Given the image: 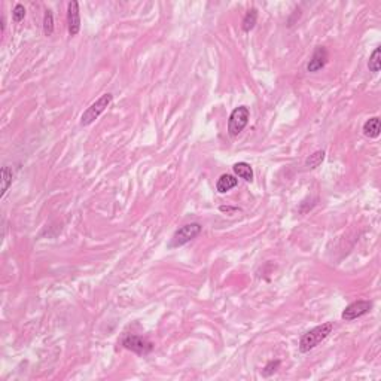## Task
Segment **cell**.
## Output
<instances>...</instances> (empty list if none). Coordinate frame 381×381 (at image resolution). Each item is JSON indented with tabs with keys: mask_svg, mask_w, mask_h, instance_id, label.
<instances>
[{
	"mask_svg": "<svg viewBox=\"0 0 381 381\" xmlns=\"http://www.w3.org/2000/svg\"><path fill=\"white\" fill-rule=\"evenodd\" d=\"M250 119V110L246 106H238L235 107L228 119V134L231 137H237L249 124Z\"/></svg>",
	"mask_w": 381,
	"mask_h": 381,
	"instance_id": "3",
	"label": "cell"
},
{
	"mask_svg": "<svg viewBox=\"0 0 381 381\" xmlns=\"http://www.w3.org/2000/svg\"><path fill=\"white\" fill-rule=\"evenodd\" d=\"M52 33H54V15L51 9H46L43 16V34L51 36Z\"/></svg>",
	"mask_w": 381,
	"mask_h": 381,
	"instance_id": "16",
	"label": "cell"
},
{
	"mask_svg": "<svg viewBox=\"0 0 381 381\" xmlns=\"http://www.w3.org/2000/svg\"><path fill=\"white\" fill-rule=\"evenodd\" d=\"M256 21H258V10H256L255 7H252V9H249V10L246 12L244 18H243V24H241L243 31H244V33H249L250 30H253L255 25H256Z\"/></svg>",
	"mask_w": 381,
	"mask_h": 381,
	"instance_id": "12",
	"label": "cell"
},
{
	"mask_svg": "<svg viewBox=\"0 0 381 381\" xmlns=\"http://www.w3.org/2000/svg\"><path fill=\"white\" fill-rule=\"evenodd\" d=\"M232 170H234V173L238 176V178H241V179H244L246 182H253V169H252V166L250 164H247V163H235L234 166H232Z\"/></svg>",
	"mask_w": 381,
	"mask_h": 381,
	"instance_id": "11",
	"label": "cell"
},
{
	"mask_svg": "<svg viewBox=\"0 0 381 381\" xmlns=\"http://www.w3.org/2000/svg\"><path fill=\"white\" fill-rule=\"evenodd\" d=\"M219 210H220V211H225V213H228V214H234L235 211H240L238 207H225V205H220Z\"/></svg>",
	"mask_w": 381,
	"mask_h": 381,
	"instance_id": "19",
	"label": "cell"
},
{
	"mask_svg": "<svg viewBox=\"0 0 381 381\" xmlns=\"http://www.w3.org/2000/svg\"><path fill=\"white\" fill-rule=\"evenodd\" d=\"M121 344L127 350H131L133 353L140 355V356H146L154 350V344L151 341H148L146 338H143L140 335H134V334H127L122 338Z\"/></svg>",
	"mask_w": 381,
	"mask_h": 381,
	"instance_id": "5",
	"label": "cell"
},
{
	"mask_svg": "<svg viewBox=\"0 0 381 381\" xmlns=\"http://www.w3.org/2000/svg\"><path fill=\"white\" fill-rule=\"evenodd\" d=\"M368 69H370V72H373V73H379L381 69V48H376L374 49V52L371 54V57H370V61H368Z\"/></svg>",
	"mask_w": 381,
	"mask_h": 381,
	"instance_id": "13",
	"label": "cell"
},
{
	"mask_svg": "<svg viewBox=\"0 0 381 381\" xmlns=\"http://www.w3.org/2000/svg\"><path fill=\"white\" fill-rule=\"evenodd\" d=\"M334 331V323L326 322L323 325H319L310 331H307L301 340H299V352L301 353H308L313 349H316L322 341H325Z\"/></svg>",
	"mask_w": 381,
	"mask_h": 381,
	"instance_id": "1",
	"label": "cell"
},
{
	"mask_svg": "<svg viewBox=\"0 0 381 381\" xmlns=\"http://www.w3.org/2000/svg\"><path fill=\"white\" fill-rule=\"evenodd\" d=\"M12 178H13L12 170L9 167H3L1 169V196H4L6 190L12 185Z\"/></svg>",
	"mask_w": 381,
	"mask_h": 381,
	"instance_id": "15",
	"label": "cell"
},
{
	"mask_svg": "<svg viewBox=\"0 0 381 381\" xmlns=\"http://www.w3.org/2000/svg\"><path fill=\"white\" fill-rule=\"evenodd\" d=\"M279 368H280V361H270V362L262 368L261 374H262L264 377H270V376H273Z\"/></svg>",
	"mask_w": 381,
	"mask_h": 381,
	"instance_id": "17",
	"label": "cell"
},
{
	"mask_svg": "<svg viewBox=\"0 0 381 381\" xmlns=\"http://www.w3.org/2000/svg\"><path fill=\"white\" fill-rule=\"evenodd\" d=\"M373 310V302L371 301H365V299H361V301H355L352 302L350 305H347L341 314L343 320H347V322H352L355 319H359L365 314H368L370 311Z\"/></svg>",
	"mask_w": 381,
	"mask_h": 381,
	"instance_id": "6",
	"label": "cell"
},
{
	"mask_svg": "<svg viewBox=\"0 0 381 381\" xmlns=\"http://www.w3.org/2000/svg\"><path fill=\"white\" fill-rule=\"evenodd\" d=\"M202 226L196 222H192V223H188V225H184L181 226L172 237L170 243H169V247L170 249H175V247H181V246H185L188 244L190 241H192L193 238H196L201 232Z\"/></svg>",
	"mask_w": 381,
	"mask_h": 381,
	"instance_id": "4",
	"label": "cell"
},
{
	"mask_svg": "<svg viewBox=\"0 0 381 381\" xmlns=\"http://www.w3.org/2000/svg\"><path fill=\"white\" fill-rule=\"evenodd\" d=\"M238 185V179L231 176V175H222L219 179H217V184H216V190L219 193H226L228 190H231L232 188H235Z\"/></svg>",
	"mask_w": 381,
	"mask_h": 381,
	"instance_id": "10",
	"label": "cell"
},
{
	"mask_svg": "<svg viewBox=\"0 0 381 381\" xmlns=\"http://www.w3.org/2000/svg\"><path fill=\"white\" fill-rule=\"evenodd\" d=\"M323 160H325V151H317V152H314L313 155H310V157L307 158L305 167H307L308 170H314V169H317V167L323 163Z\"/></svg>",
	"mask_w": 381,
	"mask_h": 381,
	"instance_id": "14",
	"label": "cell"
},
{
	"mask_svg": "<svg viewBox=\"0 0 381 381\" xmlns=\"http://www.w3.org/2000/svg\"><path fill=\"white\" fill-rule=\"evenodd\" d=\"M67 24H69V34L76 36L81 30L79 3L76 0L69 1V4H67Z\"/></svg>",
	"mask_w": 381,
	"mask_h": 381,
	"instance_id": "7",
	"label": "cell"
},
{
	"mask_svg": "<svg viewBox=\"0 0 381 381\" xmlns=\"http://www.w3.org/2000/svg\"><path fill=\"white\" fill-rule=\"evenodd\" d=\"M364 134L370 139H377L381 134V124H380V118L374 116V118H370L365 124H364V128H362Z\"/></svg>",
	"mask_w": 381,
	"mask_h": 381,
	"instance_id": "9",
	"label": "cell"
},
{
	"mask_svg": "<svg viewBox=\"0 0 381 381\" xmlns=\"http://www.w3.org/2000/svg\"><path fill=\"white\" fill-rule=\"evenodd\" d=\"M24 16H25V7H24L21 3H16V4L13 6V9H12V18H13V21H15V22H19V21L24 19Z\"/></svg>",
	"mask_w": 381,
	"mask_h": 381,
	"instance_id": "18",
	"label": "cell"
},
{
	"mask_svg": "<svg viewBox=\"0 0 381 381\" xmlns=\"http://www.w3.org/2000/svg\"><path fill=\"white\" fill-rule=\"evenodd\" d=\"M328 63V51L325 46H317L307 64V70L310 73H316L319 72L320 69H323Z\"/></svg>",
	"mask_w": 381,
	"mask_h": 381,
	"instance_id": "8",
	"label": "cell"
},
{
	"mask_svg": "<svg viewBox=\"0 0 381 381\" xmlns=\"http://www.w3.org/2000/svg\"><path fill=\"white\" fill-rule=\"evenodd\" d=\"M112 100H113V95L110 94V93H106V94L101 95L100 98H97L94 103L82 113L79 124H81L82 127L91 125L95 119H98V116L109 107V104L112 103Z\"/></svg>",
	"mask_w": 381,
	"mask_h": 381,
	"instance_id": "2",
	"label": "cell"
},
{
	"mask_svg": "<svg viewBox=\"0 0 381 381\" xmlns=\"http://www.w3.org/2000/svg\"><path fill=\"white\" fill-rule=\"evenodd\" d=\"M0 24H1V33H3V30H4V18L1 16V19H0Z\"/></svg>",
	"mask_w": 381,
	"mask_h": 381,
	"instance_id": "20",
	"label": "cell"
}]
</instances>
